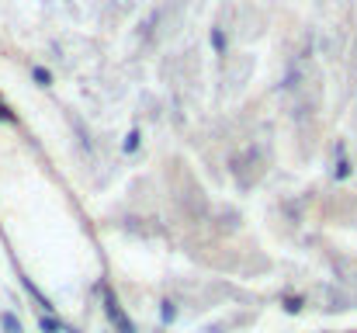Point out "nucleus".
I'll return each instance as SVG.
<instances>
[{"label":"nucleus","mask_w":357,"mask_h":333,"mask_svg":"<svg viewBox=\"0 0 357 333\" xmlns=\"http://www.w3.org/2000/svg\"><path fill=\"white\" fill-rule=\"evenodd\" d=\"M0 330L3 333H21V320H17V313L3 309V313H0Z\"/></svg>","instance_id":"nucleus-2"},{"label":"nucleus","mask_w":357,"mask_h":333,"mask_svg":"<svg viewBox=\"0 0 357 333\" xmlns=\"http://www.w3.org/2000/svg\"><path fill=\"white\" fill-rule=\"evenodd\" d=\"M42 330L45 333H66V327H63L59 320H52V316H42Z\"/></svg>","instance_id":"nucleus-3"},{"label":"nucleus","mask_w":357,"mask_h":333,"mask_svg":"<svg viewBox=\"0 0 357 333\" xmlns=\"http://www.w3.org/2000/svg\"><path fill=\"white\" fill-rule=\"evenodd\" d=\"M108 320H112V323H119L121 333H135L132 320H128V316L121 313V306H119V299H115V295H108Z\"/></svg>","instance_id":"nucleus-1"}]
</instances>
